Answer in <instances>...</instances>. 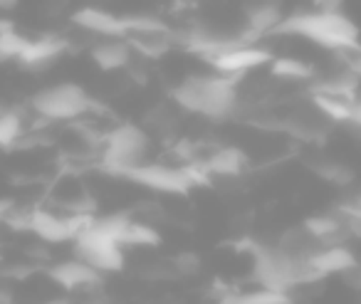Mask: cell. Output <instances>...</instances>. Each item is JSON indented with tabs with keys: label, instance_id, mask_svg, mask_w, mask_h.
Returning <instances> with one entry per match:
<instances>
[{
	"label": "cell",
	"instance_id": "obj_5",
	"mask_svg": "<svg viewBox=\"0 0 361 304\" xmlns=\"http://www.w3.org/2000/svg\"><path fill=\"white\" fill-rule=\"evenodd\" d=\"M146 154H149V136H146V131L134 124H121L106 136L102 161H104L106 171H111L116 176L119 171L144 164Z\"/></svg>",
	"mask_w": 361,
	"mask_h": 304
},
{
	"label": "cell",
	"instance_id": "obj_23",
	"mask_svg": "<svg viewBox=\"0 0 361 304\" xmlns=\"http://www.w3.org/2000/svg\"><path fill=\"white\" fill-rule=\"evenodd\" d=\"M25 47H27V37H23L16 28L0 32V60H20Z\"/></svg>",
	"mask_w": 361,
	"mask_h": 304
},
{
	"label": "cell",
	"instance_id": "obj_11",
	"mask_svg": "<svg viewBox=\"0 0 361 304\" xmlns=\"http://www.w3.org/2000/svg\"><path fill=\"white\" fill-rule=\"evenodd\" d=\"M302 228L322 245V248H331V245H344V240L349 238L346 233L344 218L339 213H322V215H312L305 220Z\"/></svg>",
	"mask_w": 361,
	"mask_h": 304
},
{
	"label": "cell",
	"instance_id": "obj_29",
	"mask_svg": "<svg viewBox=\"0 0 361 304\" xmlns=\"http://www.w3.org/2000/svg\"><path fill=\"white\" fill-rule=\"evenodd\" d=\"M349 124L351 126H359V129H361V102L359 99H356L354 107H351V119H349Z\"/></svg>",
	"mask_w": 361,
	"mask_h": 304
},
{
	"label": "cell",
	"instance_id": "obj_7",
	"mask_svg": "<svg viewBox=\"0 0 361 304\" xmlns=\"http://www.w3.org/2000/svg\"><path fill=\"white\" fill-rule=\"evenodd\" d=\"M75 257L80 260V262L90 265V267L99 274L119 272L126 262L124 248H119L114 240L97 233L92 225L87 230H82L80 238L75 240Z\"/></svg>",
	"mask_w": 361,
	"mask_h": 304
},
{
	"label": "cell",
	"instance_id": "obj_12",
	"mask_svg": "<svg viewBox=\"0 0 361 304\" xmlns=\"http://www.w3.org/2000/svg\"><path fill=\"white\" fill-rule=\"evenodd\" d=\"M310 262L314 265V269L326 277V274H346L351 267H356L359 257L354 255V250L346 245H331V248H319L310 257Z\"/></svg>",
	"mask_w": 361,
	"mask_h": 304
},
{
	"label": "cell",
	"instance_id": "obj_2",
	"mask_svg": "<svg viewBox=\"0 0 361 304\" xmlns=\"http://www.w3.org/2000/svg\"><path fill=\"white\" fill-rule=\"evenodd\" d=\"M173 99L183 109L206 116V119H226L235 109L238 102L235 80L221 75L186 77L173 90Z\"/></svg>",
	"mask_w": 361,
	"mask_h": 304
},
{
	"label": "cell",
	"instance_id": "obj_1",
	"mask_svg": "<svg viewBox=\"0 0 361 304\" xmlns=\"http://www.w3.org/2000/svg\"><path fill=\"white\" fill-rule=\"evenodd\" d=\"M275 35H300L326 50H359V28L341 11H302L292 13L280 23Z\"/></svg>",
	"mask_w": 361,
	"mask_h": 304
},
{
	"label": "cell",
	"instance_id": "obj_22",
	"mask_svg": "<svg viewBox=\"0 0 361 304\" xmlns=\"http://www.w3.org/2000/svg\"><path fill=\"white\" fill-rule=\"evenodd\" d=\"M23 136V119L18 111H0V146H13Z\"/></svg>",
	"mask_w": 361,
	"mask_h": 304
},
{
	"label": "cell",
	"instance_id": "obj_26",
	"mask_svg": "<svg viewBox=\"0 0 361 304\" xmlns=\"http://www.w3.org/2000/svg\"><path fill=\"white\" fill-rule=\"evenodd\" d=\"M339 57H341V60H344L346 72H351V75H354L356 80H361V47H359V50H346V52H339Z\"/></svg>",
	"mask_w": 361,
	"mask_h": 304
},
{
	"label": "cell",
	"instance_id": "obj_16",
	"mask_svg": "<svg viewBox=\"0 0 361 304\" xmlns=\"http://www.w3.org/2000/svg\"><path fill=\"white\" fill-rule=\"evenodd\" d=\"M245 164H247L245 154H243L240 149L226 146V149H218L216 154L203 164V171H206V174H213V176H228V178H233V176L243 174Z\"/></svg>",
	"mask_w": 361,
	"mask_h": 304
},
{
	"label": "cell",
	"instance_id": "obj_25",
	"mask_svg": "<svg viewBox=\"0 0 361 304\" xmlns=\"http://www.w3.org/2000/svg\"><path fill=\"white\" fill-rule=\"evenodd\" d=\"M339 215L344 218V225H346V233H349V238H359L361 240V208H359V205H344V208H339Z\"/></svg>",
	"mask_w": 361,
	"mask_h": 304
},
{
	"label": "cell",
	"instance_id": "obj_17",
	"mask_svg": "<svg viewBox=\"0 0 361 304\" xmlns=\"http://www.w3.org/2000/svg\"><path fill=\"white\" fill-rule=\"evenodd\" d=\"M221 304H292L290 294L272 292L265 287L245 289V292H231L221 299Z\"/></svg>",
	"mask_w": 361,
	"mask_h": 304
},
{
	"label": "cell",
	"instance_id": "obj_28",
	"mask_svg": "<svg viewBox=\"0 0 361 304\" xmlns=\"http://www.w3.org/2000/svg\"><path fill=\"white\" fill-rule=\"evenodd\" d=\"M341 277H344V282L349 284L351 289H359V292H361V260L356 262V267H351L349 272L341 274Z\"/></svg>",
	"mask_w": 361,
	"mask_h": 304
},
{
	"label": "cell",
	"instance_id": "obj_30",
	"mask_svg": "<svg viewBox=\"0 0 361 304\" xmlns=\"http://www.w3.org/2000/svg\"><path fill=\"white\" fill-rule=\"evenodd\" d=\"M0 304H13V292L0 284Z\"/></svg>",
	"mask_w": 361,
	"mask_h": 304
},
{
	"label": "cell",
	"instance_id": "obj_6",
	"mask_svg": "<svg viewBox=\"0 0 361 304\" xmlns=\"http://www.w3.org/2000/svg\"><path fill=\"white\" fill-rule=\"evenodd\" d=\"M94 220V215L90 213H52V210L35 208L27 215V230L35 233L45 243H75L80 238L82 230H87Z\"/></svg>",
	"mask_w": 361,
	"mask_h": 304
},
{
	"label": "cell",
	"instance_id": "obj_10",
	"mask_svg": "<svg viewBox=\"0 0 361 304\" xmlns=\"http://www.w3.org/2000/svg\"><path fill=\"white\" fill-rule=\"evenodd\" d=\"M47 277L62 289H82V287H94L102 282V274L94 272L90 265L80 262V260H65L57 262L47 269Z\"/></svg>",
	"mask_w": 361,
	"mask_h": 304
},
{
	"label": "cell",
	"instance_id": "obj_27",
	"mask_svg": "<svg viewBox=\"0 0 361 304\" xmlns=\"http://www.w3.org/2000/svg\"><path fill=\"white\" fill-rule=\"evenodd\" d=\"M176 262H178V269L180 272H186V274H193V272H198V257L196 255H180L178 260H176Z\"/></svg>",
	"mask_w": 361,
	"mask_h": 304
},
{
	"label": "cell",
	"instance_id": "obj_18",
	"mask_svg": "<svg viewBox=\"0 0 361 304\" xmlns=\"http://www.w3.org/2000/svg\"><path fill=\"white\" fill-rule=\"evenodd\" d=\"M270 72L280 80L290 82H307L314 77V67L305 60H297V57H277V60H272Z\"/></svg>",
	"mask_w": 361,
	"mask_h": 304
},
{
	"label": "cell",
	"instance_id": "obj_8",
	"mask_svg": "<svg viewBox=\"0 0 361 304\" xmlns=\"http://www.w3.org/2000/svg\"><path fill=\"white\" fill-rule=\"evenodd\" d=\"M272 52L265 50V47L250 45V42H238L235 47L221 52L218 57L211 60V67L218 72L221 77H231V80H238L245 72L255 70V67H265L272 65Z\"/></svg>",
	"mask_w": 361,
	"mask_h": 304
},
{
	"label": "cell",
	"instance_id": "obj_14",
	"mask_svg": "<svg viewBox=\"0 0 361 304\" xmlns=\"http://www.w3.org/2000/svg\"><path fill=\"white\" fill-rule=\"evenodd\" d=\"M65 52V42L55 37H40V40H27V47L20 55V65L27 70H45L47 65L57 60Z\"/></svg>",
	"mask_w": 361,
	"mask_h": 304
},
{
	"label": "cell",
	"instance_id": "obj_15",
	"mask_svg": "<svg viewBox=\"0 0 361 304\" xmlns=\"http://www.w3.org/2000/svg\"><path fill=\"white\" fill-rule=\"evenodd\" d=\"M129 60H131V47L126 40H106L92 47V62L104 72L121 70V67L129 65Z\"/></svg>",
	"mask_w": 361,
	"mask_h": 304
},
{
	"label": "cell",
	"instance_id": "obj_20",
	"mask_svg": "<svg viewBox=\"0 0 361 304\" xmlns=\"http://www.w3.org/2000/svg\"><path fill=\"white\" fill-rule=\"evenodd\" d=\"M129 47H136V50L141 52V55L151 57V60H156V57L166 55V52L171 50V37L169 32H154V35H129Z\"/></svg>",
	"mask_w": 361,
	"mask_h": 304
},
{
	"label": "cell",
	"instance_id": "obj_13",
	"mask_svg": "<svg viewBox=\"0 0 361 304\" xmlns=\"http://www.w3.org/2000/svg\"><path fill=\"white\" fill-rule=\"evenodd\" d=\"M245 18H247L245 42L252 40V37L275 32L277 28H280V23L285 20L280 3H255V6H247L245 8Z\"/></svg>",
	"mask_w": 361,
	"mask_h": 304
},
{
	"label": "cell",
	"instance_id": "obj_9",
	"mask_svg": "<svg viewBox=\"0 0 361 304\" xmlns=\"http://www.w3.org/2000/svg\"><path fill=\"white\" fill-rule=\"evenodd\" d=\"M72 23H75L77 28H82V30L106 37V40H124L126 37L124 18L114 16V13L104 11V8H94V6L80 8V11L72 16Z\"/></svg>",
	"mask_w": 361,
	"mask_h": 304
},
{
	"label": "cell",
	"instance_id": "obj_32",
	"mask_svg": "<svg viewBox=\"0 0 361 304\" xmlns=\"http://www.w3.org/2000/svg\"><path fill=\"white\" fill-rule=\"evenodd\" d=\"M3 218H6V205L0 203V220H3Z\"/></svg>",
	"mask_w": 361,
	"mask_h": 304
},
{
	"label": "cell",
	"instance_id": "obj_19",
	"mask_svg": "<svg viewBox=\"0 0 361 304\" xmlns=\"http://www.w3.org/2000/svg\"><path fill=\"white\" fill-rule=\"evenodd\" d=\"M156 245H161V233L139 220H131L121 238V248H156Z\"/></svg>",
	"mask_w": 361,
	"mask_h": 304
},
{
	"label": "cell",
	"instance_id": "obj_24",
	"mask_svg": "<svg viewBox=\"0 0 361 304\" xmlns=\"http://www.w3.org/2000/svg\"><path fill=\"white\" fill-rule=\"evenodd\" d=\"M317 174L334 186H346L354 181V171L344 164H319L317 166Z\"/></svg>",
	"mask_w": 361,
	"mask_h": 304
},
{
	"label": "cell",
	"instance_id": "obj_4",
	"mask_svg": "<svg viewBox=\"0 0 361 304\" xmlns=\"http://www.w3.org/2000/svg\"><path fill=\"white\" fill-rule=\"evenodd\" d=\"M90 95L80 85H75V82L45 87V90H40L32 97L35 111L47 121H72L85 114L90 109Z\"/></svg>",
	"mask_w": 361,
	"mask_h": 304
},
{
	"label": "cell",
	"instance_id": "obj_31",
	"mask_svg": "<svg viewBox=\"0 0 361 304\" xmlns=\"http://www.w3.org/2000/svg\"><path fill=\"white\" fill-rule=\"evenodd\" d=\"M45 304H70L67 299H50V302H45Z\"/></svg>",
	"mask_w": 361,
	"mask_h": 304
},
{
	"label": "cell",
	"instance_id": "obj_3",
	"mask_svg": "<svg viewBox=\"0 0 361 304\" xmlns=\"http://www.w3.org/2000/svg\"><path fill=\"white\" fill-rule=\"evenodd\" d=\"M119 178H126L136 186L159 190L169 195H186L193 186L208 183L196 166H166V164H139L126 171H119Z\"/></svg>",
	"mask_w": 361,
	"mask_h": 304
},
{
	"label": "cell",
	"instance_id": "obj_21",
	"mask_svg": "<svg viewBox=\"0 0 361 304\" xmlns=\"http://www.w3.org/2000/svg\"><path fill=\"white\" fill-rule=\"evenodd\" d=\"M314 107L331 121H344L349 124L351 119V107L354 102L339 99V97H329V95H314Z\"/></svg>",
	"mask_w": 361,
	"mask_h": 304
}]
</instances>
